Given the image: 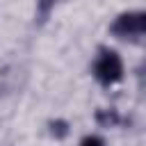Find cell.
I'll list each match as a JSON object with an SVG mask.
<instances>
[{"label": "cell", "instance_id": "cell-1", "mask_svg": "<svg viewBox=\"0 0 146 146\" xmlns=\"http://www.w3.org/2000/svg\"><path fill=\"white\" fill-rule=\"evenodd\" d=\"M94 75L103 84H114L123 78V62L114 50H103L94 64Z\"/></svg>", "mask_w": 146, "mask_h": 146}, {"label": "cell", "instance_id": "cell-2", "mask_svg": "<svg viewBox=\"0 0 146 146\" xmlns=\"http://www.w3.org/2000/svg\"><path fill=\"white\" fill-rule=\"evenodd\" d=\"M114 34L128 39V36H141L144 30H146V16L144 11H128V14H121L114 25H112Z\"/></svg>", "mask_w": 146, "mask_h": 146}, {"label": "cell", "instance_id": "cell-3", "mask_svg": "<svg viewBox=\"0 0 146 146\" xmlns=\"http://www.w3.org/2000/svg\"><path fill=\"white\" fill-rule=\"evenodd\" d=\"M80 146H105V141H103L98 135H87V137L80 141Z\"/></svg>", "mask_w": 146, "mask_h": 146}]
</instances>
